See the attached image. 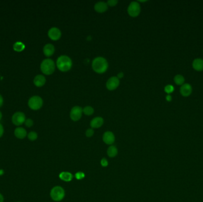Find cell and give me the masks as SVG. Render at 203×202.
<instances>
[{
    "label": "cell",
    "instance_id": "6da1fadb",
    "mask_svg": "<svg viewBox=\"0 0 203 202\" xmlns=\"http://www.w3.org/2000/svg\"><path fill=\"white\" fill-rule=\"evenodd\" d=\"M109 65L107 60L102 56L95 58L93 60L92 67L93 71L98 73H105L108 68Z\"/></svg>",
    "mask_w": 203,
    "mask_h": 202
},
{
    "label": "cell",
    "instance_id": "7a4b0ae2",
    "mask_svg": "<svg viewBox=\"0 0 203 202\" xmlns=\"http://www.w3.org/2000/svg\"><path fill=\"white\" fill-rule=\"evenodd\" d=\"M73 66L71 59L67 55H61L56 60V66L61 72L70 71Z\"/></svg>",
    "mask_w": 203,
    "mask_h": 202
},
{
    "label": "cell",
    "instance_id": "3957f363",
    "mask_svg": "<svg viewBox=\"0 0 203 202\" xmlns=\"http://www.w3.org/2000/svg\"><path fill=\"white\" fill-rule=\"evenodd\" d=\"M40 69L45 75H51L54 73L56 69V64L51 59H45L42 61L40 64Z\"/></svg>",
    "mask_w": 203,
    "mask_h": 202
},
{
    "label": "cell",
    "instance_id": "277c9868",
    "mask_svg": "<svg viewBox=\"0 0 203 202\" xmlns=\"http://www.w3.org/2000/svg\"><path fill=\"white\" fill-rule=\"evenodd\" d=\"M50 195L54 201L60 202L64 197V190L61 186H56L52 189Z\"/></svg>",
    "mask_w": 203,
    "mask_h": 202
},
{
    "label": "cell",
    "instance_id": "5b68a950",
    "mask_svg": "<svg viewBox=\"0 0 203 202\" xmlns=\"http://www.w3.org/2000/svg\"><path fill=\"white\" fill-rule=\"evenodd\" d=\"M127 11L131 17H137L141 12V6L139 1H132L128 7Z\"/></svg>",
    "mask_w": 203,
    "mask_h": 202
},
{
    "label": "cell",
    "instance_id": "8992f818",
    "mask_svg": "<svg viewBox=\"0 0 203 202\" xmlns=\"http://www.w3.org/2000/svg\"><path fill=\"white\" fill-rule=\"evenodd\" d=\"M28 105L29 107L32 110H39L42 107L43 105V100L39 96H33L29 100Z\"/></svg>",
    "mask_w": 203,
    "mask_h": 202
},
{
    "label": "cell",
    "instance_id": "52a82bcc",
    "mask_svg": "<svg viewBox=\"0 0 203 202\" xmlns=\"http://www.w3.org/2000/svg\"><path fill=\"white\" fill-rule=\"evenodd\" d=\"M83 109L80 106H74L70 111V116L71 119L74 122L79 121L82 117Z\"/></svg>",
    "mask_w": 203,
    "mask_h": 202
},
{
    "label": "cell",
    "instance_id": "ba28073f",
    "mask_svg": "<svg viewBox=\"0 0 203 202\" xmlns=\"http://www.w3.org/2000/svg\"><path fill=\"white\" fill-rule=\"evenodd\" d=\"M120 80L117 77H112L108 79L106 83V87L109 91H113L116 90L120 85Z\"/></svg>",
    "mask_w": 203,
    "mask_h": 202
},
{
    "label": "cell",
    "instance_id": "9c48e42d",
    "mask_svg": "<svg viewBox=\"0 0 203 202\" xmlns=\"http://www.w3.org/2000/svg\"><path fill=\"white\" fill-rule=\"evenodd\" d=\"M26 120L25 114L23 112L18 111L15 113L12 116V122L16 126L21 125Z\"/></svg>",
    "mask_w": 203,
    "mask_h": 202
},
{
    "label": "cell",
    "instance_id": "30bf717a",
    "mask_svg": "<svg viewBox=\"0 0 203 202\" xmlns=\"http://www.w3.org/2000/svg\"><path fill=\"white\" fill-rule=\"evenodd\" d=\"M48 35L51 40L56 41L59 40L61 38L62 33L59 28L56 27H53L51 28L48 30Z\"/></svg>",
    "mask_w": 203,
    "mask_h": 202
},
{
    "label": "cell",
    "instance_id": "8fae6325",
    "mask_svg": "<svg viewBox=\"0 0 203 202\" xmlns=\"http://www.w3.org/2000/svg\"><path fill=\"white\" fill-rule=\"evenodd\" d=\"M115 137L111 131L105 132L103 135V140L107 145H112L114 143Z\"/></svg>",
    "mask_w": 203,
    "mask_h": 202
},
{
    "label": "cell",
    "instance_id": "7c38bea8",
    "mask_svg": "<svg viewBox=\"0 0 203 202\" xmlns=\"http://www.w3.org/2000/svg\"><path fill=\"white\" fill-rule=\"evenodd\" d=\"M94 10L99 13H103L106 11L108 9V6L107 2L104 1H99L94 4Z\"/></svg>",
    "mask_w": 203,
    "mask_h": 202
},
{
    "label": "cell",
    "instance_id": "4fadbf2b",
    "mask_svg": "<svg viewBox=\"0 0 203 202\" xmlns=\"http://www.w3.org/2000/svg\"><path fill=\"white\" fill-rule=\"evenodd\" d=\"M103 123L104 120L102 117H96L91 120L90 126L92 128H99L103 125Z\"/></svg>",
    "mask_w": 203,
    "mask_h": 202
},
{
    "label": "cell",
    "instance_id": "5bb4252c",
    "mask_svg": "<svg viewBox=\"0 0 203 202\" xmlns=\"http://www.w3.org/2000/svg\"><path fill=\"white\" fill-rule=\"evenodd\" d=\"M192 90H193L192 87L189 84H183L180 88V92L181 94L184 97L189 96L191 94Z\"/></svg>",
    "mask_w": 203,
    "mask_h": 202
},
{
    "label": "cell",
    "instance_id": "9a60e30c",
    "mask_svg": "<svg viewBox=\"0 0 203 202\" xmlns=\"http://www.w3.org/2000/svg\"><path fill=\"white\" fill-rule=\"evenodd\" d=\"M33 83L36 87H42L46 83V78L42 75H37L33 80Z\"/></svg>",
    "mask_w": 203,
    "mask_h": 202
},
{
    "label": "cell",
    "instance_id": "2e32d148",
    "mask_svg": "<svg viewBox=\"0 0 203 202\" xmlns=\"http://www.w3.org/2000/svg\"><path fill=\"white\" fill-rule=\"evenodd\" d=\"M43 51H44V54L45 56L49 57L54 54L55 47L51 43H48L44 47Z\"/></svg>",
    "mask_w": 203,
    "mask_h": 202
},
{
    "label": "cell",
    "instance_id": "e0dca14e",
    "mask_svg": "<svg viewBox=\"0 0 203 202\" xmlns=\"http://www.w3.org/2000/svg\"><path fill=\"white\" fill-rule=\"evenodd\" d=\"M14 135L16 138L22 139L26 138V137L27 136V132L25 129L19 127L15 129Z\"/></svg>",
    "mask_w": 203,
    "mask_h": 202
},
{
    "label": "cell",
    "instance_id": "ac0fdd59",
    "mask_svg": "<svg viewBox=\"0 0 203 202\" xmlns=\"http://www.w3.org/2000/svg\"><path fill=\"white\" fill-rule=\"evenodd\" d=\"M59 177L63 181H64L65 182H70L73 180V175L70 172L63 171L59 174Z\"/></svg>",
    "mask_w": 203,
    "mask_h": 202
},
{
    "label": "cell",
    "instance_id": "d6986e66",
    "mask_svg": "<svg viewBox=\"0 0 203 202\" xmlns=\"http://www.w3.org/2000/svg\"><path fill=\"white\" fill-rule=\"evenodd\" d=\"M193 66L197 71H200L203 70V59L200 58L194 59L193 62Z\"/></svg>",
    "mask_w": 203,
    "mask_h": 202
},
{
    "label": "cell",
    "instance_id": "ffe728a7",
    "mask_svg": "<svg viewBox=\"0 0 203 202\" xmlns=\"http://www.w3.org/2000/svg\"><path fill=\"white\" fill-rule=\"evenodd\" d=\"M107 154L108 155L111 157V158H113L115 156H117L118 154V149L115 146H111L107 151Z\"/></svg>",
    "mask_w": 203,
    "mask_h": 202
},
{
    "label": "cell",
    "instance_id": "44dd1931",
    "mask_svg": "<svg viewBox=\"0 0 203 202\" xmlns=\"http://www.w3.org/2000/svg\"><path fill=\"white\" fill-rule=\"evenodd\" d=\"M25 48V45L21 42H17L13 45V49L17 52H21Z\"/></svg>",
    "mask_w": 203,
    "mask_h": 202
},
{
    "label": "cell",
    "instance_id": "7402d4cb",
    "mask_svg": "<svg viewBox=\"0 0 203 202\" xmlns=\"http://www.w3.org/2000/svg\"><path fill=\"white\" fill-rule=\"evenodd\" d=\"M94 109L92 106H87L84 107L83 109V113L86 116H91L94 113Z\"/></svg>",
    "mask_w": 203,
    "mask_h": 202
},
{
    "label": "cell",
    "instance_id": "603a6c76",
    "mask_svg": "<svg viewBox=\"0 0 203 202\" xmlns=\"http://www.w3.org/2000/svg\"><path fill=\"white\" fill-rule=\"evenodd\" d=\"M174 81L178 85H182L185 81L184 77L182 75H176L174 78Z\"/></svg>",
    "mask_w": 203,
    "mask_h": 202
},
{
    "label": "cell",
    "instance_id": "cb8c5ba5",
    "mask_svg": "<svg viewBox=\"0 0 203 202\" xmlns=\"http://www.w3.org/2000/svg\"><path fill=\"white\" fill-rule=\"evenodd\" d=\"M28 139L31 141H34L36 140L37 138V134L36 132L34 131H32L29 132L28 135Z\"/></svg>",
    "mask_w": 203,
    "mask_h": 202
},
{
    "label": "cell",
    "instance_id": "d4e9b609",
    "mask_svg": "<svg viewBox=\"0 0 203 202\" xmlns=\"http://www.w3.org/2000/svg\"><path fill=\"white\" fill-rule=\"evenodd\" d=\"M75 177L77 180H82V179L85 178V174L83 172H82V171H79V172L75 173Z\"/></svg>",
    "mask_w": 203,
    "mask_h": 202
},
{
    "label": "cell",
    "instance_id": "484cf974",
    "mask_svg": "<svg viewBox=\"0 0 203 202\" xmlns=\"http://www.w3.org/2000/svg\"><path fill=\"white\" fill-rule=\"evenodd\" d=\"M174 90V87L172 85H167L165 87V92L167 94L172 93Z\"/></svg>",
    "mask_w": 203,
    "mask_h": 202
},
{
    "label": "cell",
    "instance_id": "4316f807",
    "mask_svg": "<svg viewBox=\"0 0 203 202\" xmlns=\"http://www.w3.org/2000/svg\"><path fill=\"white\" fill-rule=\"evenodd\" d=\"M118 2V0H108L107 1V4L108 6V7H114L115 6L117 5Z\"/></svg>",
    "mask_w": 203,
    "mask_h": 202
},
{
    "label": "cell",
    "instance_id": "83f0119b",
    "mask_svg": "<svg viewBox=\"0 0 203 202\" xmlns=\"http://www.w3.org/2000/svg\"><path fill=\"white\" fill-rule=\"evenodd\" d=\"M94 135V130L92 128L88 129L86 131V136L88 138H90L93 137V135Z\"/></svg>",
    "mask_w": 203,
    "mask_h": 202
},
{
    "label": "cell",
    "instance_id": "f1b7e54d",
    "mask_svg": "<svg viewBox=\"0 0 203 202\" xmlns=\"http://www.w3.org/2000/svg\"><path fill=\"white\" fill-rule=\"evenodd\" d=\"M25 125L28 127V128H30L33 126V121L31 119H27L25 120Z\"/></svg>",
    "mask_w": 203,
    "mask_h": 202
},
{
    "label": "cell",
    "instance_id": "f546056e",
    "mask_svg": "<svg viewBox=\"0 0 203 202\" xmlns=\"http://www.w3.org/2000/svg\"><path fill=\"white\" fill-rule=\"evenodd\" d=\"M101 164L102 166L103 167H106L108 165V161L106 158H103L102 159L101 161Z\"/></svg>",
    "mask_w": 203,
    "mask_h": 202
},
{
    "label": "cell",
    "instance_id": "4dcf8cb0",
    "mask_svg": "<svg viewBox=\"0 0 203 202\" xmlns=\"http://www.w3.org/2000/svg\"><path fill=\"white\" fill-rule=\"evenodd\" d=\"M4 134V128L2 125L0 123V138Z\"/></svg>",
    "mask_w": 203,
    "mask_h": 202
},
{
    "label": "cell",
    "instance_id": "1f68e13d",
    "mask_svg": "<svg viewBox=\"0 0 203 202\" xmlns=\"http://www.w3.org/2000/svg\"><path fill=\"white\" fill-rule=\"evenodd\" d=\"M124 73H123V72H120L119 73L117 74V77L120 80V79L124 77Z\"/></svg>",
    "mask_w": 203,
    "mask_h": 202
},
{
    "label": "cell",
    "instance_id": "d6a6232c",
    "mask_svg": "<svg viewBox=\"0 0 203 202\" xmlns=\"http://www.w3.org/2000/svg\"><path fill=\"white\" fill-rule=\"evenodd\" d=\"M3 102H4V100H3V97H2V95L0 94V107H1L3 104Z\"/></svg>",
    "mask_w": 203,
    "mask_h": 202
},
{
    "label": "cell",
    "instance_id": "836d02e7",
    "mask_svg": "<svg viewBox=\"0 0 203 202\" xmlns=\"http://www.w3.org/2000/svg\"><path fill=\"white\" fill-rule=\"evenodd\" d=\"M166 100H167V101H170L172 100V97H171V95H169V94H168V95L166 96Z\"/></svg>",
    "mask_w": 203,
    "mask_h": 202
},
{
    "label": "cell",
    "instance_id": "e575fe53",
    "mask_svg": "<svg viewBox=\"0 0 203 202\" xmlns=\"http://www.w3.org/2000/svg\"><path fill=\"white\" fill-rule=\"evenodd\" d=\"M4 199L3 196L0 193V202H4Z\"/></svg>",
    "mask_w": 203,
    "mask_h": 202
},
{
    "label": "cell",
    "instance_id": "d590c367",
    "mask_svg": "<svg viewBox=\"0 0 203 202\" xmlns=\"http://www.w3.org/2000/svg\"><path fill=\"white\" fill-rule=\"evenodd\" d=\"M87 40H92V37L90 36L87 37Z\"/></svg>",
    "mask_w": 203,
    "mask_h": 202
},
{
    "label": "cell",
    "instance_id": "8d00e7d4",
    "mask_svg": "<svg viewBox=\"0 0 203 202\" xmlns=\"http://www.w3.org/2000/svg\"><path fill=\"white\" fill-rule=\"evenodd\" d=\"M2 113H1V112L0 111V120H1V118H2Z\"/></svg>",
    "mask_w": 203,
    "mask_h": 202
}]
</instances>
